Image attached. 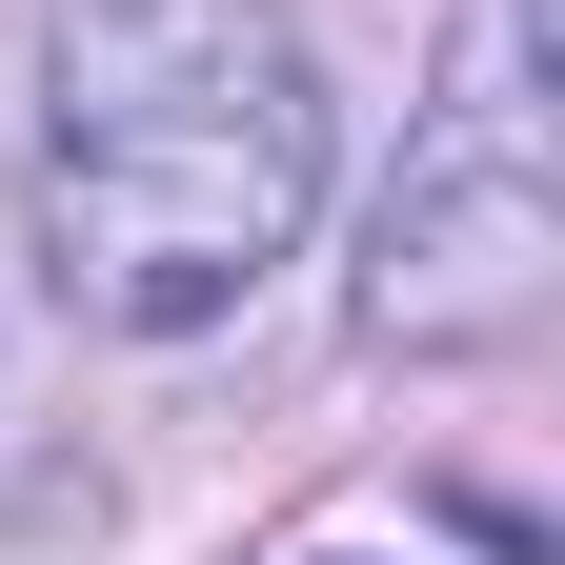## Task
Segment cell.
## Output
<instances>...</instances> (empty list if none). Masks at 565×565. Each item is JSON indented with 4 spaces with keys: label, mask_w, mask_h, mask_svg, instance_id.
Masks as SVG:
<instances>
[{
    "label": "cell",
    "mask_w": 565,
    "mask_h": 565,
    "mask_svg": "<svg viewBox=\"0 0 565 565\" xmlns=\"http://www.w3.org/2000/svg\"><path fill=\"white\" fill-rule=\"evenodd\" d=\"M565 282V102H545V0H465L445 102H424L384 223H364V343H525Z\"/></svg>",
    "instance_id": "2"
},
{
    "label": "cell",
    "mask_w": 565,
    "mask_h": 565,
    "mask_svg": "<svg viewBox=\"0 0 565 565\" xmlns=\"http://www.w3.org/2000/svg\"><path fill=\"white\" fill-rule=\"evenodd\" d=\"M323 565H364V545H323Z\"/></svg>",
    "instance_id": "3"
},
{
    "label": "cell",
    "mask_w": 565,
    "mask_h": 565,
    "mask_svg": "<svg viewBox=\"0 0 565 565\" xmlns=\"http://www.w3.org/2000/svg\"><path fill=\"white\" fill-rule=\"evenodd\" d=\"M41 282L121 343L223 323L323 202V61L282 0H61L41 21Z\"/></svg>",
    "instance_id": "1"
}]
</instances>
